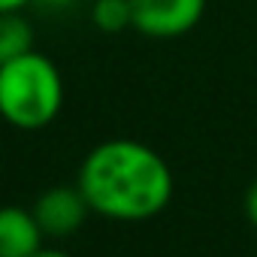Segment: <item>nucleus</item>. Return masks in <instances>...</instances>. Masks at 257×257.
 <instances>
[{"mask_svg": "<svg viewBox=\"0 0 257 257\" xmlns=\"http://www.w3.org/2000/svg\"><path fill=\"white\" fill-rule=\"evenodd\" d=\"M76 188L88 209L103 218L149 221L167 209L173 197V173L146 143L106 140L85 155Z\"/></svg>", "mask_w": 257, "mask_h": 257, "instance_id": "1", "label": "nucleus"}, {"mask_svg": "<svg viewBox=\"0 0 257 257\" xmlns=\"http://www.w3.org/2000/svg\"><path fill=\"white\" fill-rule=\"evenodd\" d=\"M64 106V79L43 52L0 64V118L19 131L49 127Z\"/></svg>", "mask_w": 257, "mask_h": 257, "instance_id": "2", "label": "nucleus"}, {"mask_svg": "<svg viewBox=\"0 0 257 257\" xmlns=\"http://www.w3.org/2000/svg\"><path fill=\"white\" fill-rule=\"evenodd\" d=\"M134 31L149 40H179L191 34L203 13L206 0H131Z\"/></svg>", "mask_w": 257, "mask_h": 257, "instance_id": "3", "label": "nucleus"}, {"mask_svg": "<svg viewBox=\"0 0 257 257\" xmlns=\"http://www.w3.org/2000/svg\"><path fill=\"white\" fill-rule=\"evenodd\" d=\"M31 212H34L43 236H52V239H64V236L76 233L85 224V218L91 215L79 188H49L34 203Z\"/></svg>", "mask_w": 257, "mask_h": 257, "instance_id": "4", "label": "nucleus"}, {"mask_svg": "<svg viewBox=\"0 0 257 257\" xmlns=\"http://www.w3.org/2000/svg\"><path fill=\"white\" fill-rule=\"evenodd\" d=\"M43 248V230L31 209H0V257H34Z\"/></svg>", "mask_w": 257, "mask_h": 257, "instance_id": "5", "label": "nucleus"}, {"mask_svg": "<svg viewBox=\"0 0 257 257\" xmlns=\"http://www.w3.org/2000/svg\"><path fill=\"white\" fill-rule=\"evenodd\" d=\"M34 52V28L22 13H0V64Z\"/></svg>", "mask_w": 257, "mask_h": 257, "instance_id": "6", "label": "nucleus"}, {"mask_svg": "<svg viewBox=\"0 0 257 257\" xmlns=\"http://www.w3.org/2000/svg\"><path fill=\"white\" fill-rule=\"evenodd\" d=\"M91 22L103 34H121L134 28V10L131 0H94L91 7Z\"/></svg>", "mask_w": 257, "mask_h": 257, "instance_id": "7", "label": "nucleus"}, {"mask_svg": "<svg viewBox=\"0 0 257 257\" xmlns=\"http://www.w3.org/2000/svg\"><path fill=\"white\" fill-rule=\"evenodd\" d=\"M245 215H248V221L257 227V182L248 188V194H245Z\"/></svg>", "mask_w": 257, "mask_h": 257, "instance_id": "8", "label": "nucleus"}, {"mask_svg": "<svg viewBox=\"0 0 257 257\" xmlns=\"http://www.w3.org/2000/svg\"><path fill=\"white\" fill-rule=\"evenodd\" d=\"M34 4H40L43 10H55V13H61V10H73L79 0H34Z\"/></svg>", "mask_w": 257, "mask_h": 257, "instance_id": "9", "label": "nucleus"}, {"mask_svg": "<svg viewBox=\"0 0 257 257\" xmlns=\"http://www.w3.org/2000/svg\"><path fill=\"white\" fill-rule=\"evenodd\" d=\"M31 4H34V0H0V13H22Z\"/></svg>", "mask_w": 257, "mask_h": 257, "instance_id": "10", "label": "nucleus"}, {"mask_svg": "<svg viewBox=\"0 0 257 257\" xmlns=\"http://www.w3.org/2000/svg\"><path fill=\"white\" fill-rule=\"evenodd\" d=\"M34 257H70L67 251H58V248H40Z\"/></svg>", "mask_w": 257, "mask_h": 257, "instance_id": "11", "label": "nucleus"}]
</instances>
